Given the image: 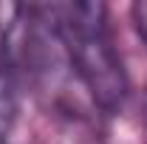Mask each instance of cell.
Wrapping results in <instances>:
<instances>
[{
	"mask_svg": "<svg viewBox=\"0 0 147 144\" xmlns=\"http://www.w3.org/2000/svg\"><path fill=\"white\" fill-rule=\"evenodd\" d=\"M144 119H147V96H144Z\"/></svg>",
	"mask_w": 147,
	"mask_h": 144,
	"instance_id": "cell-4",
	"label": "cell"
},
{
	"mask_svg": "<svg viewBox=\"0 0 147 144\" xmlns=\"http://www.w3.org/2000/svg\"><path fill=\"white\" fill-rule=\"evenodd\" d=\"M17 119V93H14V76L11 68L0 59V141L11 130Z\"/></svg>",
	"mask_w": 147,
	"mask_h": 144,
	"instance_id": "cell-2",
	"label": "cell"
},
{
	"mask_svg": "<svg viewBox=\"0 0 147 144\" xmlns=\"http://www.w3.org/2000/svg\"><path fill=\"white\" fill-rule=\"evenodd\" d=\"M130 17H133V26H136L139 37L147 42V0H139V3L130 6Z\"/></svg>",
	"mask_w": 147,
	"mask_h": 144,
	"instance_id": "cell-3",
	"label": "cell"
},
{
	"mask_svg": "<svg viewBox=\"0 0 147 144\" xmlns=\"http://www.w3.org/2000/svg\"><path fill=\"white\" fill-rule=\"evenodd\" d=\"M37 17L57 40L68 68L91 93L93 105L116 113L127 99V71L116 51L108 26V9L102 3H45L34 6Z\"/></svg>",
	"mask_w": 147,
	"mask_h": 144,
	"instance_id": "cell-1",
	"label": "cell"
}]
</instances>
